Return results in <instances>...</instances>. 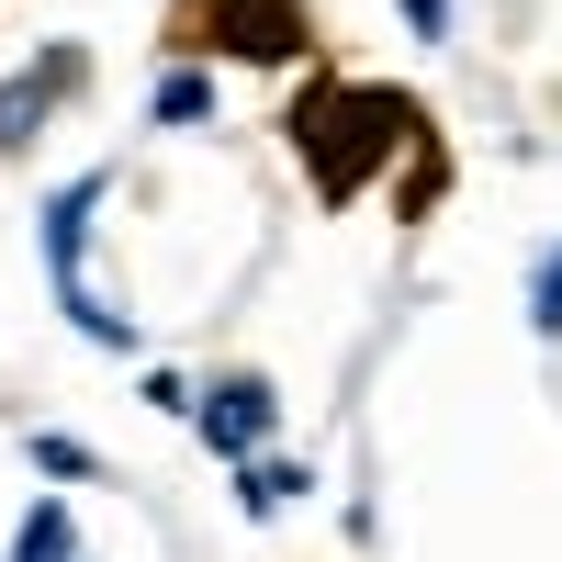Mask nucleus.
Wrapping results in <instances>:
<instances>
[{
    "mask_svg": "<svg viewBox=\"0 0 562 562\" xmlns=\"http://www.w3.org/2000/svg\"><path fill=\"white\" fill-rule=\"evenodd\" d=\"M68 79H79L68 57H34L12 90H0V147H23V135H34V102H45V90H68Z\"/></svg>",
    "mask_w": 562,
    "mask_h": 562,
    "instance_id": "nucleus-2",
    "label": "nucleus"
},
{
    "mask_svg": "<svg viewBox=\"0 0 562 562\" xmlns=\"http://www.w3.org/2000/svg\"><path fill=\"white\" fill-rule=\"evenodd\" d=\"M293 495H304L293 461H259V473H248V506H293Z\"/></svg>",
    "mask_w": 562,
    "mask_h": 562,
    "instance_id": "nucleus-6",
    "label": "nucleus"
},
{
    "mask_svg": "<svg viewBox=\"0 0 562 562\" xmlns=\"http://www.w3.org/2000/svg\"><path fill=\"white\" fill-rule=\"evenodd\" d=\"M405 23H416V34H439V23H450V0H405Z\"/></svg>",
    "mask_w": 562,
    "mask_h": 562,
    "instance_id": "nucleus-8",
    "label": "nucleus"
},
{
    "mask_svg": "<svg viewBox=\"0 0 562 562\" xmlns=\"http://www.w3.org/2000/svg\"><path fill=\"white\" fill-rule=\"evenodd\" d=\"M529 315H540V326H562V259L540 270V293H529Z\"/></svg>",
    "mask_w": 562,
    "mask_h": 562,
    "instance_id": "nucleus-7",
    "label": "nucleus"
},
{
    "mask_svg": "<svg viewBox=\"0 0 562 562\" xmlns=\"http://www.w3.org/2000/svg\"><path fill=\"white\" fill-rule=\"evenodd\" d=\"M12 562H79V529H68V506H34V518L12 529Z\"/></svg>",
    "mask_w": 562,
    "mask_h": 562,
    "instance_id": "nucleus-3",
    "label": "nucleus"
},
{
    "mask_svg": "<svg viewBox=\"0 0 562 562\" xmlns=\"http://www.w3.org/2000/svg\"><path fill=\"white\" fill-rule=\"evenodd\" d=\"M34 473H68V484H90L102 461H90V439H57V428H34Z\"/></svg>",
    "mask_w": 562,
    "mask_h": 562,
    "instance_id": "nucleus-4",
    "label": "nucleus"
},
{
    "mask_svg": "<svg viewBox=\"0 0 562 562\" xmlns=\"http://www.w3.org/2000/svg\"><path fill=\"white\" fill-rule=\"evenodd\" d=\"M203 113H214V79H192V68L158 79V124H203Z\"/></svg>",
    "mask_w": 562,
    "mask_h": 562,
    "instance_id": "nucleus-5",
    "label": "nucleus"
},
{
    "mask_svg": "<svg viewBox=\"0 0 562 562\" xmlns=\"http://www.w3.org/2000/svg\"><path fill=\"white\" fill-rule=\"evenodd\" d=\"M203 439H214L225 461L259 450V439H270V383H214V394H203Z\"/></svg>",
    "mask_w": 562,
    "mask_h": 562,
    "instance_id": "nucleus-1",
    "label": "nucleus"
}]
</instances>
